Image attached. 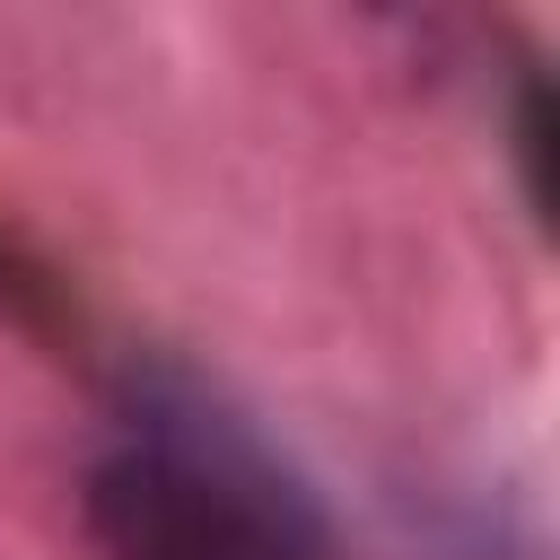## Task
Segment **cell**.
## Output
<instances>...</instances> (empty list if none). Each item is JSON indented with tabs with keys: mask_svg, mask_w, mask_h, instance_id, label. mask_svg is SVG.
Instances as JSON below:
<instances>
[{
	"mask_svg": "<svg viewBox=\"0 0 560 560\" xmlns=\"http://www.w3.org/2000/svg\"><path fill=\"white\" fill-rule=\"evenodd\" d=\"M88 534L105 560H332L306 481L219 394L131 385L88 464Z\"/></svg>",
	"mask_w": 560,
	"mask_h": 560,
	"instance_id": "cell-1",
	"label": "cell"
}]
</instances>
